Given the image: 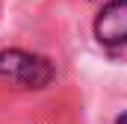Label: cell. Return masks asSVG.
<instances>
[{"label":"cell","instance_id":"6da1fadb","mask_svg":"<svg viewBox=\"0 0 127 124\" xmlns=\"http://www.w3.org/2000/svg\"><path fill=\"white\" fill-rule=\"evenodd\" d=\"M0 77L9 83H18L24 89H44L53 80V68L44 56H35L27 50H3L0 53Z\"/></svg>","mask_w":127,"mask_h":124},{"label":"cell","instance_id":"7a4b0ae2","mask_svg":"<svg viewBox=\"0 0 127 124\" xmlns=\"http://www.w3.org/2000/svg\"><path fill=\"white\" fill-rule=\"evenodd\" d=\"M95 35L103 44L127 41V0H109L95 21Z\"/></svg>","mask_w":127,"mask_h":124},{"label":"cell","instance_id":"3957f363","mask_svg":"<svg viewBox=\"0 0 127 124\" xmlns=\"http://www.w3.org/2000/svg\"><path fill=\"white\" fill-rule=\"evenodd\" d=\"M115 124H127V112H121V115L115 118Z\"/></svg>","mask_w":127,"mask_h":124}]
</instances>
